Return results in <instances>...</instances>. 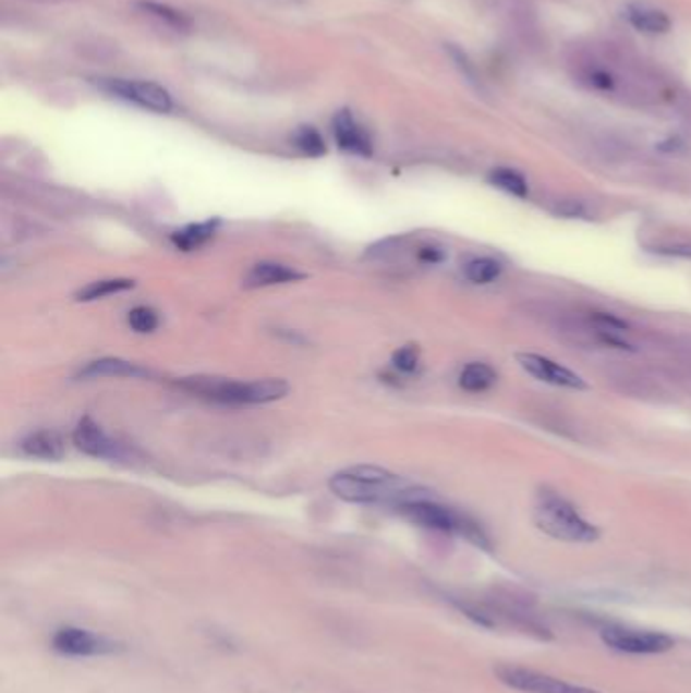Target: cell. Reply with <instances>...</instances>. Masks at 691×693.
I'll return each instance as SVG.
<instances>
[{
    "label": "cell",
    "instance_id": "obj_27",
    "mask_svg": "<svg viewBox=\"0 0 691 693\" xmlns=\"http://www.w3.org/2000/svg\"><path fill=\"white\" fill-rule=\"evenodd\" d=\"M420 260L428 262V264H436V262L445 260V252L440 247H422L420 250Z\"/></svg>",
    "mask_w": 691,
    "mask_h": 693
},
{
    "label": "cell",
    "instance_id": "obj_26",
    "mask_svg": "<svg viewBox=\"0 0 691 693\" xmlns=\"http://www.w3.org/2000/svg\"><path fill=\"white\" fill-rule=\"evenodd\" d=\"M657 254H665V256H676V258H690L691 260V244L688 242H674V244H663V246L655 247Z\"/></svg>",
    "mask_w": 691,
    "mask_h": 693
},
{
    "label": "cell",
    "instance_id": "obj_7",
    "mask_svg": "<svg viewBox=\"0 0 691 693\" xmlns=\"http://www.w3.org/2000/svg\"><path fill=\"white\" fill-rule=\"evenodd\" d=\"M53 649L61 655L72 657H96V655H112L124 649L114 639L92 633L87 629L77 627H61L51 639Z\"/></svg>",
    "mask_w": 691,
    "mask_h": 693
},
{
    "label": "cell",
    "instance_id": "obj_22",
    "mask_svg": "<svg viewBox=\"0 0 691 693\" xmlns=\"http://www.w3.org/2000/svg\"><path fill=\"white\" fill-rule=\"evenodd\" d=\"M292 143L308 157H323L327 153L323 136L313 126H301L299 131L294 132Z\"/></svg>",
    "mask_w": 691,
    "mask_h": 693
},
{
    "label": "cell",
    "instance_id": "obj_25",
    "mask_svg": "<svg viewBox=\"0 0 691 693\" xmlns=\"http://www.w3.org/2000/svg\"><path fill=\"white\" fill-rule=\"evenodd\" d=\"M554 211H556L558 216L568 217V219H577V217L586 216V207H584V203L577 202V199H566V202L558 203Z\"/></svg>",
    "mask_w": 691,
    "mask_h": 693
},
{
    "label": "cell",
    "instance_id": "obj_12",
    "mask_svg": "<svg viewBox=\"0 0 691 693\" xmlns=\"http://www.w3.org/2000/svg\"><path fill=\"white\" fill-rule=\"evenodd\" d=\"M625 19L629 21V25L633 29L639 31V33H645V35H663V33L671 29L669 15L662 9H657V7H651L647 2H631V4H627Z\"/></svg>",
    "mask_w": 691,
    "mask_h": 693
},
{
    "label": "cell",
    "instance_id": "obj_11",
    "mask_svg": "<svg viewBox=\"0 0 691 693\" xmlns=\"http://www.w3.org/2000/svg\"><path fill=\"white\" fill-rule=\"evenodd\" d=\"M332 134H335L337 145L347 153L367 157L374 150V143H372L367 131L347 110L332 118Z\"/></svg>",
    "mask_w": 691,
    "mask_h": 693
},
{
    "label": "cell",
    "instance_id": "obj_3",
    "mask_svg": "<svg viewBox=\"0 0 691 693\" xmlns=\"http://www.w3.org/2000/svg\"><path fill=\"white\" fill-rule=\"evenodd\" d=\"M181 388L219 404H268L287 396L289 384L282 379L235 381L226 377H187Z\"/></svg>",
    "mask_w": 691,
    "mask_h": 693
},
{
    "label": "cell",
    "instance_id": "obj_28",
    "mask_svg": "<svg viewBox=\"0 0 691 693\" xmlns=\"http://www.w3.org/2000/svg\"><path fill=\"white\" fill-rule=\"evenodd\" d=\"M31 2H41V4H59V2H68V0H31Z\"/></svg>",
    "mask_w": 691,
    "mask_h": 693
},
{
    "label": "cell",
    "instance_id": "obj_17",
    "mask_svg": "<svg viewBox=\"0 0 691 693\" xmlns=\"http://www.w3.org/2000/svg\"><path fill=\"white\" fill-rule=\"evenodd\" d=\"M217 221H205V223H193V226H187V228H183V230L174 231L173 244L179 247V250H185V252H191V250H195V247H202L207 240H211L214 238V233H216Z\"/></svg>",
    "mask_w": 691,
    "mask_h": 693
},
{
    "label": "cell",
    "instance_id": "obj_20",
    "mask_svg": "<svg viewBox=\"0 0 691 693\" xmlns=\"http://www.w3.org/2000/svg\"><path fill=\"white\" fill-rule=\"evenodd\" d=\"M464 278L473 284H490L495 282L501 272H504V266L501 262L495 260V258H475V260L466 262L464 268Z\"/></svg>",
    "mask_w": 691,
    "mask_h": 693
},
{
    "label": "cell",
    "instance_id": "obj_14",
    "mask_svg": "<svg viewBox=\"0 0 691 693\" xmlns=\"http://www.w3.org/2000/svg\"><path fill=\"white\" fill-rule=\"evenodd\" d=\"M21 447L25 454L35 459H45V461H59L65 454V442L53 430L31 434L29 438L23 440Z\"/></svg>",
    "mask_w": 691,
    "mask_h": 693
},
{
    "label": "cell",
    "instance_id": "obj_8",
    "mask_svg": "<svg viewBox=\"0 0 691 693\" xmlns=\"http://www.w3.org/2000/svg\"><path fill=\"white\" fill-rule=\"evenodd\" d=\"M106 87L122 100L132 101L145 110L167 114L173 108V98L165 87L146 80H110Z\"/></svg>",
    "mask_w": 691,
    "mask_h": 693
},
{
    "label": "cell",
    "instance_id": "obj_15",
    "mask_svg": "<svg viewBox=\"0 0 691 693\" xmlns=\"http://www.w3.org/2000/svg\"><path fill=\"white\" fill-rule=\"evenodd\" d=\"M82 377H145L148 372L138 367L136 363L122 362V360H100L89 363L86 369L80 374Z\"/></svg>",
    "mask_w": 691,
    "mask_h": 693
},
{
    "label": "cell",
    "instance_id": "obj_2",
    "mask_svg": "<svg viewBox=\"0 0 691 693\" xmlns=\"http://www.w3.org/2000/svg\"><path fill=\"white\" fill-rule=\"evenodd\" d=\"M533 521L540 532L568 544H592L601 537L596 525H592L577 507L566 497L549 489L535 495Z\"/></svg>",
    "mask_w": 691,
    "mask_h": 693
},
{
    "label": "cell",
    "instance_id": "obj_10",
    "mask_svg": "<svg viewBox=\"0 0 691 693\" xmlns=\"http://www.w3.org/2000/svg\"><path fill=\"white\" fill-rule=\"evenodd\" d=\"M73 442L82 452H86L89 457L96 459H118L120 457V445H116L114 440L108 434L101 430L94 420L84 418L75 433H73Z\"/></svg>",
    "mask_w": 691,
    "mask_h": 693
},
{
    "label": "cell",
    "instance_id": "obj_1",
    "mask_svg": "<svg viewBox=\"0 0 691 693\" xmlns=\"http://www.w3.org/2000/svg\"><path fill=\"white\" fill-rule=\"evenodd\" d=\"M331 491L349 503H393V506H402L410 499L426 495L419 487H412L408 481L372 464H360V466H351L337 473L331 478Z\"/></svg>",
    "mask_w": 691,
    "mask_h": 693
},
{
    "label": "cell",
    "instance_id": "obj_18",
    "mask_svg": "<svg viewBox=\"0 0 691 693\" xmlns=\"http://www.w3.org/2000/svg\"><path fill=\"white\" fill-rule=\"evenodd\" d=\"M497 381V374L495 369L487 365V363H469L461 372L459 377V384L464 391H478L489 390L490 386Z\"/></svg>",
    "mask_w": 691,
    "mask_h": 693
},
{
    "label": "cell",
    "instance_id": "obj_13",
    "mask_svg": "<svg viewBox=\"0 0 691 693\" xmlns=\"http://www.w3.org/2000/svg\"><path fill=\"white\" fill-rule=\"evenodd\" d=\"M303 275L294 272L284 264H276V262H259L256 264L247 276H245V287L250 289H258V287H272V284H284L299 280Z\"/></svg>",
    "mask_w": 691,
    "mask_h": 693
},
{
    "label": "cell",
    "instance_id": "obj_16",
    "mask_svg": "<svg viewBox=\"0 0 691 693\" xmlns=\"http://www.w3.org/2000/svg\"><path fill=\"white\" fill-rule=\"evenodd\" d=\"M138 9L148 16H155L157 21H160L162 25H167V27H171V29L187 31L191 27L187 15L177 11L171 4L157 2V0H141Z\"/></svg>",
    "mask_w": 691,
    "mask_h": 693
},
{
    "label": "cell",
    "instance_id": "obj_5",
    "mask_svg": "<svg viewBox=\"0 0 691 693\" xmlns=\"http://www.w3.org/2000/svg\"><path fill=\"white\" fill-rule=\"evenodd\" d=\"M495 676L504 685L521 693H603L519 665H497Z\"/></svg>",
    "mask_w": 691,
    "mask_h": 693
},
{
    "label": "cell",
    "instance_id": "obj_24",
    "mask_svg": "<svg viewBox=\"0 0 691 693\" xmlns=\"http://www.w3.org/2000/svg\"><path fill=\"white\" fill-rule=\"evenodd\" d=\"M419 349L414 345H405L393 353V367L403 374H412L419 367Z\"/></svg>",
    "mask_w": 691,
    "mask_h": 693
},
{
    "label": "cell",
    "instance_id": "obj_21",
    "mask_svg": "<svg viewBox=\"0 0 691 693\" xmlns=\"http://www.w3.org/2000/svg\"><path fill=\"white\" fill-rule=\"evenodd\" d=\"M134 287L132 280L126 278H112V280H98V282H92L87 284L86 289L77 292V301H98L104 299L108 294H116V292H122V290H129Z\"/></svg>",
    "mask_w": 691,
    "mask_h": 693
},
{
    "label": "cell",
    "instance_id": "obj_23",
    "mask_svg": "<svg viewBox=\"0 0 691 693\" xmlns=\"http://www.w3.org/2000/svg\"><path fill=\"white\" fill-rule=\"evenodd\" d=\"M129 323L130 327L136 332H150L157 329L159 318H157V315H155L150 308L138 306V308L130 311Z\"/></svg>",
    "mask_w": 691,
    "mask_h": 693
},
{
    "label": "cell",
    "instance_id": "obj_4",
    "mask_svg": "<svg viewBox=\"0 0 691 693\" xmlns=\"http://www.w3.org/2000/svg\"><path fill=\"white\" fill-rule=\"evenodd\" d=\"M398 509L408 520L419 523L422 527L443 532V534L462 535L464 539L473 542L478 548H490L489 537L476 525L475 521L469 520L466 515H462L450 507L436 503L428 495L410 499L402 506H398Z\"/></svg>",
    "mask_w": 691,
    "mask_h": 693
},
{
    "label": "cell",
    "instance_id": "obj_19",
    "mask_svg": "<svg viewBox=\"0 0 691 693\" xmlns=\"http://www.w3.org/2000/svg\"><path fill=\"white\" fill-rule=\"evenodd\" d=\"M489 181L493 183V187L501 189L507 195L511 197H518V199H525L530 195V185L525 181L523 174L513 171V169H505L499 167L489 174Z\"/></svg>",
    "mask_w": 691,
    "mask_h": 693
},
{
    "label": "cell",
    "instance_id": "obj_9",
    "mask_svg": "<svg viewBox=\"0 0 691 693\" xmlns=\"http://www.w3.org/2000/svg\"><path fill=\"white\" fill-rule=\"evenodd\" d=\"M518 363L525 374L535 377L537 381H544L547 386L566 388V390H586V381L578 376L577 372L544 355L519 353Z\"/></svg>",
    "mask_w": 691,
    "mask_h": 693
},
{
    "label": "cell",
    "instance_id": "obj_6",
    "mask_svg": "<svg viewBox=\"0 0 691 693\" xmlns=\"http://www.w3.org/2000/svg\"><path fill=\"white\" fill-rule=\"evenodd\" d=\"M601 639L606 647L627 655H662L676 647V641L665 633L629 627H606Z\"/></svg>",
    "mask_w": 691,
    "mask_h": 693
}]
</instances>
